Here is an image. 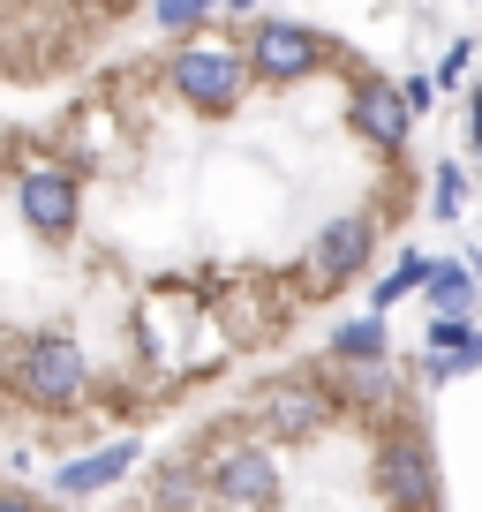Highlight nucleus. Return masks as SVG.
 <instances>
[{
    "instance_id": "11",
    "label": "nucleus",
    "mask_w": 482,
    "mask_h": 512,
    "mask_svg": "<svg viewBox=\"0 0 482 512\" xmlns=\"http://www.w3.org/2000/svg\"><path fill=\"white\" fill-rule=\"evenodd\" d=\"M136 460H144V445H136V437H113V445H98V452H83V460H68L61 475H53V497H68V505H76V497H98V490H113V482L129 475Z\"/></svg>"
},
{
    "instance_id": "21",
    "label": "nucleus",
    "mask_w": 482,
    "mask_h": 512,
    "mask_svg": "<svg viewBox=\"0 0 482 512\" xmlns=\"http://www.w3.org/2000/svg\"><path fill=\"white\" fill-rule=\"evenodd\" d=\"M0 189H8V174H0Z\"/></svg>"
},
{
    "instance_id": "2",
    "label": "nucleus",
    "mask_w": 482,
    "mask_h": 512,
    "mask_svg": "<svg viewBox=\"0 0 482 512\" xmlns=\"http://www.w3.org/2000/svg\"><path fill=\"white\" fill-rule=\"evenodd\" d=\"M166 91H174L196 121H234V113L249 106V91H257V76L241 61V46H226V38H181V46L166 53Z\"/></svg>"
},
{
    "instance_id": "4",
    "label": "nucleus",
    "mask_w": 482,
    "mask_h": 512,
    "mask_svg": "<svg viewBox=\"0 0 482 512\" xmlns=\"http://www.w3.org/2000/svg\"><path fill=\"white\" fill-rule=\"evenodd\" d=\"M241 61H249V76H257V83H272V91H294V83H317L324 68L339 61V46L317 31V23L249 16V31H241Z\"/></svg>"
},
{
    "instance_id": "19",
    "label": "nucleus",
    "mask_w": 482,
    "mask_h": 512,
    "mask_svg": "<svg viewBox=\"0 0 482 512\" xmlns=\"http://www.w3.org/2000/svg\"><path fill=\"white\" fill-rule=\"evenodd\" d=\"M400 98H407V113L422 121V113L437 106V76H422V68H415V76H400Z\"/></svg>"
},
{
    "instance_id": "1",
    "label": "nucleus",
    "mask_w": 482,
    "mask_h": 512,
    "mask_svg": "<svg viewBox=\"0 0 482 512\" xmlns=\"http://www.w3.org/2000/svg\"><path fill=\"white\" fill-rule=\"evenodd\" d=\"M8 384H16V400L38 407V415H68V407L91 400V347H83L68 324H46V332H31L16 347V362H8Z\"/></svg>"
},
{
    "instance_id": "6",
    "label": "nucleus",
    "mask_w": 482,
    "mask_h": 512,
    "mask_svg": "<svg viewBox=\"0 0 482 512\" xmlns=\"http://www.w3.org/2000/svg\"><path fill=\"white\" fill-rule=\"evenodd\" d=\"M339 415H347V407H339V392L324 384V369H309V377H264L257 392H249V422L272 430L279 445H317Z\"/></svg>"
},
{
    "instance_id": "13",
    "label": "nucleus",
    "mask_w": 482,
    "mask_h": 512,
    "mask_svg": "<svg viewBox=\"0 0 482 512\" xmlns=\"http://www.w3.org/2000/svg\"><path fill=\"white\" fill-rule=\"evenodd\" d=\"M204 505V452H166L151 467V512H196Z\"/></svg>"
},
{
    "instance_id": "8",
    "label": "nucleus",
    "mask_w": 482,
    "mask_h": 512,
    "mask_svg": "<svg viewBox=\"0 0 482 512\" xmlns=\"http://www.w3.org/2000/svg\"><path fill=\"white\" fill-rule=\"evenodd\" d=\"M370 256H377V219L370 211H339V219H324L317 234H309L302 249V294H339L354 287V279L370 272Z\"/></svg>"
},
{
    "instance_id": "3",
    "label": "nucleus",
    "mask_w": 482,
    "mask_h": 512,
    "mask_svg": "<svg viewBox=\"0 0 482 512\" xmlns=\"http://www.w3.org/2000/svg\"><path fill=\"white\" fill-rule=\"evenodd\" d=\"M370 490L392 512H437L445 505V475H437V445L422 437L415 415L377 422V452H370Z\"/></svg>"
},
{
    "instance_id": "16",
    "label": "nucleus",
    "mask_w": 482,
    "mask_h": 512,
    "mask_svg": "<svg viewBox=\"0 0 482 512\" xmlns=\"http://www.w3.org/2000/svg\"><path fill=\"white\" fill-rule=\"evenodd\" d=\"M422 279H430V256H422V249H407L400 264H392V272L370 287V309H392V302H407V294H422Z\"/></svg>"
},
{
    "instance_id": "22",
    "label": "nucleus",
    "mask_w": 482,
    "mask_h": 512,
    "mask_svg": "<svg viewBox=\"0 0 482 512\" xmlns=\"http://www.w3.org/2000/svg\"><path fill=\"white\" fill-rule=\"evenodd\" d=\"M475 317H482V309H475Z\"/></svg>"
},
{
    "instance_id": "14",
    "label": "nucleus",
    "mask_w": 482,
    "mask_h": 512,
    "mask_svg": "<svg viewBox=\"0 0 482 512\" xmlns=\"http://www.w3.org/2000/svg\"><path fill=\"white\" fill-rule=\"evenodd\" d=\"M392 354V324L385 309H370V317H347L324 332V362H385Z\"/></svg>"
},
{
    "instance_id": "10",
    "label": "nucleus",
    "mask_w": 482,
    "mask_h": 512,
    "mask_svg": "<svg viewBox=\"0 0 482 512\" xmlns=\"http://www.w3.org/2000/svg\"><path fill=\"white\" fill-rule=\"evenodd\" d=\"M324 384L339 392V407L347 415H362V422H385L392 407L407 400V377H400V362H324Z\"/></svg>"
},
{
    "instance_id": "12",
    "label": "nucleus",
    "mask_w": 482,
    "mask_h": 512,
    "mask_svg": "<svg viewBox=\"0 0 482 512\" xmlns=\"http://www.w3.org/2000/svg\"><path fill=\"white\" fill-rule=\"evenodd\" d=\"M422 302H430V317H475V309H482V279L467 272L460 256H430Z\"/></svg>"
},
{
    "instance_id": "20",
    "label": "nucleus",
    "mask_w": 482,
    "mask_h": 512,
    "mask_svg": "<svg viewBox=\"0 0 482 512\" xmlns=\"http://www.w3.org/2000/svg\"><path fill=\"white\" fill-rule=\"evenodd\" d=\"M0 512H46V497H31V490H0Z\"/></svg>"
},
{
    "instance_id": "18",
    "label": "nucleus",
    "mask_w": 482,
    "mask_h": 512,
    "mask_svg": "<svg viewBox=\"0 0 482 512\" xmlns=\"http://www.w3.org/2000/svg\"><path fill=\"white\" fill-rule=\"evenodd\" d=\"M467 68H475V38H452V46L430 61V76H437V91H460V83H467Z\"/></svg>"
},
{
    "instance_id": "9",
    "label": "nucleus",
    "mask_w": 482,
    "mask_h": 512,
    "mask_svg": "<svg viewBox=\"0 0 482 512\" xmlns=\"http://www.w3.org/2000/svg\"><path fill=\"white\" fill-rule=\"evenodd\" d=\"M347 128H354L370 151L400 159V144L415 136V113H407V98H400V76H377V68H362V76L347 83Z\"/></svg>"
},
{
    "instance_id": "15",
    "label": "nucleus",
    "mask_w": 482,
    "mask_h": 512,
    "mask_svg": "<svg viewBox=\"0 0 482 512\" xmlns=\"http://www.w3.org/2000/svg\"><path fill=\"white\" fill-rule=\"evenodd\" d=\"M467 196H475V166H467V159H437L430 166V211H437V219H460Z\"/></svg>"
},
{
    "instance_id": "7",
    "label": "nucleus",
    "mask_w": 482,
    "mask_h": 512,
    "mask_svg": "<svg viewBox=\"0 0 482 512\" xmlns=\"http://www.w3.org/2000/svg\"><path fill=\"white\" fill-rule=\"evenodd\" d=\"M8 196H16L23 226H31L46 249H61V241H76L83 226V174L61 159H16L8 166Z\"/></svg>"
},
{
    "instance_id": "17",
    "label": "nucleus",
    "mask_w": 482,
    "mask_h": 512,
    "mask_svg": "<svg viewBox=\"0 0 482 512\" xmlns=\"http://www.w3.org/2000/svg\"><path fill=\"white\" fill-rule=\"evenodd\" d=\"M151 23H159V31L181 46V38H196L211 16H204V0H151Z\"/></svg>"
},
{
    "instance_id": "5",
    "label": "nucleus",
    "mask_w": 482,
    "mask_h": 512,
    "mask_svg": "<svg viewBox=\"0 0 482 512\" xmlns=\"http://www.w3.org/2000/svg\"><path fill=\"white\" fill-rule=\"evenodd\" d=\"M279 460L257 437H226L204 445V505L211 512H279Z\"/></svg>"
}]
</instances>
